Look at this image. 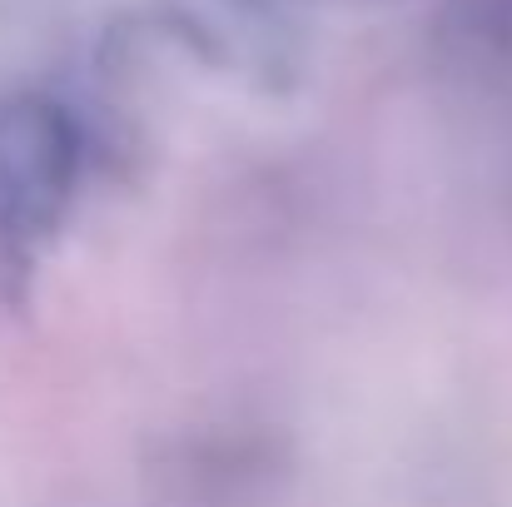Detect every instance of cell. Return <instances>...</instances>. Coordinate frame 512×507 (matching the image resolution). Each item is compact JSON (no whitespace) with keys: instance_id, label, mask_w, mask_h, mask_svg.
Returning a JSON list of instances; mask_svg holds the SVG:
<instances>
[{"instance_id":"obj_1","label":"cell","mask_w":512,"mask_h":507,"mask_svg":"<svg viewBox=\"0 0 512 507\" xmlns=\"http://www.w3.org/2000/svg\"><path fill=\"white\" fill-rule=\"evenodd\" d=\"M85 169L80 120L35 90L0 95V229L35 249L65 219Z\"/></svg>"},{"instance_id":"obj_2","label":"cell","mask_w":512,"mask_h":507,"mask_svg":"<svg viewBox=\"0 0 512 507\" xmlns=\"http://www.w3.org/2000/svg\"><path fill=\"white\" fill-rule=\"evenodd\" d=\"M170 20L224 70L279 80L294 65V20L284 0H170Z\"/></svg>"}]
</instances>
